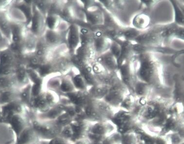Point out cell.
I'll list each match as a JSON object with an SVG mask.
<instances>
[{"instance_id":"6da1fadb","label":"cell","mask_w":184,"mask_h":144,"mask_svg":"<svg viewBox=\"0 0 184 144\" xmlns=\"http://www.w3.org/2000/svg\"><path fill=\"white\" fill-rule=\"evenodd\" d=\"M137 80L152 87L162 88L164 86V68L153 53H144L135 55Z\"/></svg>"},{"instance_id":"7a4b0ae2","label":"cell","mask_w":184,"mask_h":144,"mask_svg":"<svg viewBox=\"0 0 184 144\" xmlns=\"http://www.w3.org/2000/svg\"><path fill=\"white\" fill-rule=\"evenodd\" d=\"M110 88L103 99L110 106H120L124 98L130 92L120 80L117 73H114L110 81Z\"/></svg>"},{"instance_id":"3957f363","label":"cell","mask_w":184,"mask_h":144,"mask_svg":"<svg viewBox=\"0 0 184 144\" xmlns=\"http://www.w3.org/2000/svg\"><path fill=\"white\" fill-rule=\"evenodd\" d=\"M117 73L120 80L126 86L130 93L133 94L134 87L137 80L135 55L123 63L118 68Z\"/></svg>"},{"instance_id":"277c9868","label":"cell","mask_w":184,"mask_h":144,"mask_svg":"<svg viewBox=\"0 0 184 144\" xmlns=\"http://www.w3.org/2000/svg\"><path fill=\"white\" fill-rule=\"evenodd\" d=\"M10 27L12 50L20 57H23L24 44L27 27L25 23L21 21L11 22Z\"/></svg>"},{"instance_id":"5b68a950","label":"cell","mask_w":184,"mask_h":144,"mask_svg":"<svg viewBox=\"0 0 184 144\" xmlns=\"http://www.w3.org/2000/svg\"><path fill=\"white\" fill-rule=\"evenodd\" d=\"M162 26H151L146 30L142 31L134 42L142 45H162V42L164 41L161 35Z\"/></svg>"},{"instance_id":"8992f818","label":"cell","mask_w":184,"mask_h":144,"mask_svg":"<svg viewBox=\"0 0 184 144\" xmlns=\"http://www.w3.org/2000/svg\"><path fill=\"white\" fill-rule=\"evenodd\" d=\"M101 26L90 27L93 32V48L96 57L109 51L112 41L105 35Z\"/></svg>"},{"instance_id":"52a82bcc","label":"cell","mask_w":184,"mask_h":144,"mask_svg":"<svg viewBox=\"0 0 184 144\" xmlns=\"http://www.w3.org/2000/svg\"><path fill=\"white\" fill-rule=\"evenodd\" d=\"M85 15V23L89 27H95L102 26L104 22V15L101 6L96 3L86 8L82 9Z\"/></svg>"},{"instance_id":"ba28073f","label":"cell","mask_w":184,"mask_h":144,"mask_svg":"<svg viewBox=\"0 0 184 144\" xmlns=\"http://www.w3.org/2000/svg\"><path fill=\"white\" fill-rule=\"evenodd\" d=\"M80 42V25L77 23L70 24L66 35V44L70 57L74 55Z\"/></svg>"},{"instance_id":"9c48e42d","label":"cell","mask_w":184,"mask_h":144,"mask_svg":"<svg viewBox=\"0 0 184 144\" xmlns=\"http://www.w3.org/2000/svg\"><path fill=\"white\" fill-rule=\"evenodd\" d=\"M27 28L33 35L38 38H40L44 35L47 29L45 25V17L34 5V3L33 16L31 21Z\"/></svg>"},{"instance_id":"30bf717a","label":"cell","mask_w":184,"mask_h":144,"mask_svg":"<svg viewBox=\"0 0 184 144\" xmlns=\"http://www.w3.org/2000/svg\"><path fill=\"white\" fill-rule=\"evenodd\" d=\"M132 120V115L131 112L123 109L117 111L112 118V121L117 127L118 131L123 134L128 132L131 129Z\"/></svg>"},{"instance_id":"8fae6325","label":"cell","mask_w":184,"mask_h":144,"mask_svg":"<svg viewBox=\"0 0 184 144\" xmlns=\"http://www.w3.org/2000/svg\"><path fill=\"white\" fill-rule=\"evenodd\" d=\"M133 51L135 55L144 53H159L164 54H171L174 53L175 50L167 47L163 45L155 46V45H142L133 42Z\"/></svg>"},{"instance_id":"7c38bea8","label":"cell","mask_w":184,"mask_h":144,"mask_svg":"<svg viewBox=\"0 0 184 144\" xmlns=\"http://www.w3.org/2000/svg\"><path fill=\"white\" fill-rule=\"evenodd\" d=\"M66 33H63L57 30L47 29L43 37L47 44L52 48H55L66 44Z\"/></svg>"},{"instance_id":"4fadbf2b","label":"cell","mask_w":184,"mask_h":144,"mask_svg":"<svg viewBox=\"0 0 184 144\" xmlns=\"http://www.w3.org/2000/svg\"><path fill=\"white\" fill-rule=\"evenodd\" d=\"M95 61L100 63L110 73H117L118 71L117 60L109 50L98 56L95 59Z\"/></svg>"},{"instance_id":"5bb4252c","label":"cell","mask_w":184,"mask_h":144,"mask_svg":"<svg viewBox=\"0 0 184 144\" xmlns=\"http://www.w3.org/2000/svg\"><path fill=\"white\" fill-rule=\"evenodd\" d=\"M15 8L23 13L25 18V24L28 27L31 21L33 16V1H20L16 2Z\"/></svg>"},{"instance_id":"9a60e30c","label":"cell","mask_w":184,"mask_h":144,"mask_svg":"<svg viewBox=\"0 0 184 144\" xmlns=\"http://www.w3.org/2000/svg\"><path fill=\"white\" fill-rule=\"evenodd\" d=\"M151 17L146 12H141L135 15L132 20L133 27L140 31H144L151 26Z\"/></svg>"},{"instance_id":"2e32d148","label":"cell","mask_w":184,"mask_h":144,"mask_svg":"<svg viewBox=\"0 0 184 144\" xmlns=\"http://www.w3.org/2000/svg\"><path fill=\"white\" fill-rule=\"evenodd\" d=\"M14 75L17 85L24 87L30 83L27 75V66L23 60H22L17 66Z\"/></svg>"},{"instance_id":"e0dca14e","label":"cell","mask_w":184,"mask_h":144,"mask_svg":"<svg viewBox=\"0 0 184 144\" xmlns=\"http://www.w3.org/2000/svg\"><path fill=\"white\" fill-rule=\"evenodd\" d=\"M121 45V54L117 60L118 68L123 63L130 60L135 56L133 51V42L130 41H123L120 42Z\"/></svg>"},{"instance_id":"ac0fdd59","label":"cell","mask_w":184,"mask_h":144,"mask_svg":"<svg viewBox=\"0 0 184 144\" xmlns=\"http://www.w3.org/2000/svg\"><path fill=\"white\" fill-rule=\"evenodd\" d=\"M110 86L104 83L99 82L95 85L89 87L88 93L96 99H103L109 92Z\"/></svg>"},{"instance_id":"d6986e66","label":"cell","mask_w":184,"mask_h":144,"mask_svg":"<svg viewBox=\"0 0 184 144\" xmlns=\"http://www.w3.org/2000/svg\"><path fill=\"white\" fill-rule=\"evenodd\" d=\"M86 81L89 87L95 85L98 82L92 70L91 64H87L77 68Z\"/></svg>"},{"instance_id":"ffe728a7","label":"cell","mask_w":184,"mask_h":144,"mask_svg":"<svg viewBox=\"0 0 184 144\" xmlns=\"http://www.w3.org/2000/svg\"><path fill=\"white\" fill-rule=\"evenodd\" d=\"M70 101L76 106L82 107L86 106L88 101V96H89L88 91H75L74 92L66 94Z\"/></svg>"},{"instance_id":"44dd1931","label":"cell","mask_w":184,"mask_h":144,"mask_svg":"<svg viewBox=\"0 0 184 144\" xmlns=\"http://www.w3.org/2000/svg\"><path fill=\"white\" fill-rule=\"evenodd\" d=\"M38 39V38L33 35L27 28L24 44L23 57L25 55L34 53Z\"/></svg>"},{"instance_id":"7402d4cb","label":"cell","mask_w":184,"mask_h":144,"mask_svg":"<svg viewBox=\"0 0 184 144\" xmlns=\"http://www.w3.org/2000/svg\"><path fill=\"white\" fill-rule=\"evenodd\" d=\"M70 74L71 75L72 81L76 90L81 91H88L89 86L86 84V81L84 78L80 74V72H79L78 70L77 72H75L73 71V67L71 71L70 72Z\"/></svg>"},{"instance_id":"603a6c76","label":"cell","mask_w":184,"mask_h":144,"mask_svg":"<svg viewBox=\"0 0 184 144\" xmlns=\"http://www.w3.org/2000/svg\"><path fill=\"white\" fill-rule=\"evenodd\" d=\"M152 86L138 80L135 84L133 94L138 98H146L151 92Z\"/></svg>"},{"instance_id":"cb8c5ba5","label":"cell","mask_w":184,"mask_h":144,"mask_svg":"<svg viewBox=\"0 0 184 144\" xmlns=\"http://www.w3.org/2000/svg\"><path fill=\"white\" fill-rule=\"evenodd\" d=\"M62 75L52 74L48 75L44 79V84L45 83L47 88L51 90H60Z\"/></svg>"},{"instance_id":"d4e9b609","label":"cell","mask_w":184,"mask_h":144,"mask_svg":"<svg viewBox=\"0 0 184 144\" xmlns=\"http://www.w3.org/2000/svg\"><path fill=\"white\" fill-rule=\"evenodd\" d=\"M60 90L66 94L76 91L72 81V78L70 73L62 75Z\"/></svg>"},{"instance_id":"484cf974","label":"cell","mask_w":184,"mask_h":144,"mask_svg":"<svg viewBox=\"0 0 184 144\" xmlns=\"http://www.w3.org/2000/svg\"><path fill=\"white\" fill-rule=\"evenodd\" d=\"M174 8L175 24L184 26V8L178 1H170Z\"/></svg>"},{"instance_id":"4316f807","label":"cell","mask_w":184,"mask_h":144,"mask_svg":"<svg viewBox=\"0 0 184 144\" xmlns=\"http://www.w3.org/2000/svg\"><path fill=\"white\" fill-rule=\"evenodd\" d=\"M142 31L137 30L133 27H124L123 29L122 41H128L134 42L135 39L140 34Z\"/></svg>"},{"instance_id":"83f0119b","label":"cell","mask_w":184,"mask_h":144,"mask_svg":"<svg viewBox=\"0 0 184 144\" xmlns=\"http://www.w3.org/2000/svg\"><path fill=\"white\" fill-rule=\"evenodd\" d=\"M120 106L123 109L127 111H131L135 107V95L133 93H129L126 95L121 102Z\"/></svg>"},{"instance_id":"f1b7e54d","label":"cell","mask_w":184,"mask_h":144,"mask_svg":"<svg viewBox=\"0 0 184 144\" xmlns=\"http://www.w3.org/2000/svg\"><path fill=\"white\" fill-rule=\"evenodd\" d=\"M62 19L59 15L48 14L45 17V25L47 29L56 30Z\"/></svg>"},{"instance_id":"f546056e","label":"cell","mask_w":184,"mask_h":144,"mask_svg":"<svg viewBox=\"0 0 184 144\" xmlns=\"http://www.w3.org/2000/svg\"><path fill=\"white\" fill-rule=\"evenodd\" d=\"M66 2V1H52L48 14H55L59 16L63 10Z\"/></svg>"},{"instance_id":"4dcf8cb0","label":"cell","mask_w":184,"mask_h":144,"mask_svg":"<svg viewBox=\"0 0 184 144\" xmlns=\"http://www.w3.org/2000/svg\"><path fill=\"white\" fill-rule=\"evenodd\" d=\"M27 73L29 80L31 84H44V78L40 76L35 69L27 67Z\"/></svg>"},{"instance_id":"1f68e13d","label":"cell","mask_w":184,"mask_h":144,"mask_svg":"<svg viewBox=\"0 0 184 144\" xmlns=\"http://www.w3.org/2000/svg\"><path fill=\"white\" fill-rule=\"evenodd\" d=\"M33 2L34 5L36 6L37 8L41 11V13L45 16H47L48 14L52 1L37 0V1H33Z\"/></svg>"},{"instance_id":"d6a6232c","label":"cell","mask_w":184,"mask_h":144,"mask_svg":"<svg viewBox=\"0 0 184 144\" xmlns=\"http://www.w3.org/2000/svg\"><path fill=\"white\" fill-rule=\"evenodd\" d=\"M109 51L117 60L121 54V44L116 41H112Z\"/></svg>"},{"instance_id":"836d02e7","label":"cell","mask_w":184,"mask_h":144,"mask_svg":"<svg viewBox=\"0 0 184 144\" xmlns=\"http://www.w3.org/2000/svg\"><path fill=\"white\" fill-rule=\"evenodd\" d=\"M109 126L106 124V126L103 124L96 125L92 129L93 134L98 135L99 136H102L105 134H107L109 131Z\"/></svg>"},{"instance_id":"e575fe53","label":"cell","mask_w":184,"mask_h":144,"mask_svg":"<svg viewBox=\"0 0 184 144\" xmlns=\"http://www.w3.org/2000/svg\"><path fill=\"white\" fill-rule=\"evenodd\" d=\"M122 144H137V139L134 134L126 132L121 139Z\"/></svg>"},{"instance_id":"d590c367","label":"cell","mask_w":184,"mask_h":144,"mask_svg":"<svg viewBox=\"0 0 184 144\" xmlns=\"http://www.w3.org/2000/svg\"><path fill=\"white\" fill-rule=\"evenodd\" d=\"M44 84H32L31 95L34 98H36L41 94L42 89Z\"/></svg>"},{"instance_id":"8d00e7d4","label":"cell","mask_w":184,"mask_h":144,"mask_svg":"<svg viewBox=\"0 0 184 144\" xmlns=\"http://www.w3.org/2000/svg\"><path fill=\"white\" fill-rule=\"evenodd\" d=\"M12 125L14 129L17 133H18L20 131L21 127L19 119L17 117H14L12 119Z\"/></svg>"},{"instance_id":"74e56055","label":"cell","mask_w":184,"mask_h":144,"mask_svg":"<svg viewBox=\"0 0 184 144\" xmlns=\"http://www.w3.org/2000/svg\"><path fill=\"white\" fill-rule=\"evenodd\" d=\"M29 134L27 132H25L22 134L21 136L20 137V139L19 140V142L20 144H24L26 142L29 140Z\"/></svg>"},{"instance_id":"f35d334b","label":"cell","mask_w":184,"mask_h":144,"mask_svg":"<svg viewBox=\"0 0 184 144\" xmlns=\"http://www.w3.org/2000/svg\"><path fill=\"white\" fill-rule=\"evenodd\" d=\"M181 137L178 134H175L171 137V142L173 144H180Z\"/></svg>"},{"instance_id":"ab89813d","label":"cell","mask_w":184,"mask_h":144,"mask_svg":"<svg viewBox=\"0 0 184 144\" xmlns=\"http://www.w3.org/2000/svg\"><path fill=\"white\" fill-rule=\"evenodd\" d=\"M155 144H167V143L164 138L161 137H156L154 139Z\"/></svg>"},{"instance_id":"60d3db41","label":"cell","mask_w":184,"mask_h":144,"mask_svg":"<svg viewBox=\"0 0 184 144\" xmlns=\"http://www.w3.org/2000/svg\"><path fill=\"white\" fill-rule=\"evenodd\" d=\"M51 144H62L60 143L59 142H58V141H52V142Z\"/></svg>"},{"instance_id":"b9f144b4","label":"cell","mask_w":184,"mask_h":144,"mask_svg":"<svg viewBox=\"0 0 184 144\" xmlns=\"http://www.w3.org/2000/svg\"><path fill=\"white\" fill-rule=\"evenodd\" d=\"M183 144V143H182V144Z\"/></svg>"}]
</instances>
